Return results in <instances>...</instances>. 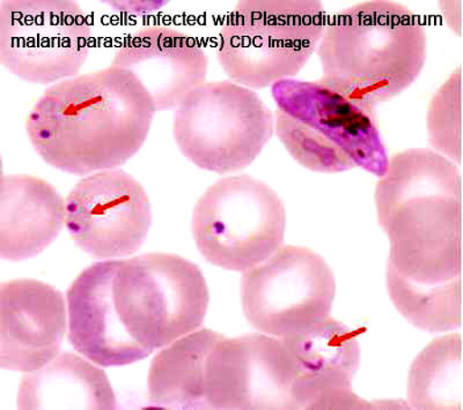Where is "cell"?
<instances>
[{
  "label": "cell",
  "mask_w": 463,
  "mask_h": 410,
  "mask_svg": "<svg viewBox=\"0 0 463 410\" xmlns=\"http://www.w3.org/2000/svg\"><path fill=\"white\" fill-rule=\"evenodd\" d=\"M209 301L201 269L180 256L106 260L69 289L70 342L99 366H128L200 329Z\"/></svg>",
  "instance_id": "6da1fadb"
},
{
  "label": "cell",
  "mask_w": 463,
  "mask_h": 410,
  "mask_svg": "<svg viewBox=\"0 0 463 410\" xmlns=\"http://www.w3.org/2000/svg\"><path fill=\"white\" fill-rule=\"evenodd\" d=\"M156 113L138 79L110 65L45 89L28 114L26 131L45 163L84 176L121 167L137 154Z\"/></svg>",
  "instance_id": "7a4b0ae2"
},
{
  "label": "cell",
  "mask_w": 463,
  "mask_h": 410,
  "mask_svg": "<svg viewBox=\"0 0 463 410\" xmlns=\"http://www.w3.org/2000/svg\"><path fill=\"white\" fill-rule=\"evenodd\" d=\"M375 206L391 243L387 268L423 284L461 279V175L452 161L423 148L395 154Z\"/></svg>",
  "instance_id": "3957f363"
},
{
  "label": "cell",
  "mask_w": 463,
  "mask_h": 410,
  "mask_svg": "<svg viewBox=\"0 0 463 410\" xmlns=\"http://www.w3.org/2000/svg\"><path fill=\"white\" fill-rule=\"evenodd\" d=\"M320 82L375 109L423 71L428 36L402 4L373 0L346 8L326 23L318 44Z\"/></svg>",
  "instance_id": "277c9868"
},
{
  "label": "cell",
  "mask_w": 463,
  "mask_h": 410,
  "mask_svg": "<svg viewBox=\"0 0 463 410\" xmlns=\"http://www.w3.org/2000/svg\"><path fill=\"white\" fill-rule=\"evenodd\" d=\"M271 92L277 136L298 163L317 172L361 168L384 175L390 159L374 109L320 81L287 79Z\"/></svg>",
  "instance_id": "5b68a950"
},
{
  "label": "cell",
  "mask_w": 463,
  "mask_h": 410,
  "mask_svg": "<svg viewBox=\"0 0 463 410\" xmlns=\"http://www.w3.org/2000/svg\"><path fill=\"white\" fill-rule=\"evenodd\" d=\"M326 23L324 6L314 0H243L219 33V64L248 89L274 86L305 68Z\"/></svg>",
  "instance_id": "8992f818"
},
{
  "label": "cell",
  "mask_w": 463,
  "mask_h": 410,
  "mask_svg": "<svg viewBox=\"0 0 463 410\" xmlns=\"http://www.w3.org/2000/svg\"><path fill=\"white\" fill-rule=\"evenodd\" d=\"M275 131L271 110L253 89L232 80L198 86L176 107L173 135L190 163L230 173L254 163Z\"/></svg>",
  "instance_id": "52a82bcc"
},
{
  "label": "cell",
  "mask_w": 463,
  "mask_h": 410,
  "mask_svg": "<svg viewBox=\"0 0 463 410\" xmlns=\"http://www.w3.org/2000/svg\"><path fill=\"white\" fill-rule=\"evenodd\" d=\"M287 210L270 186L241 175L222 178L198 199L192 230L201 255L229 271L246 272L282 247Z\"/></svg>",
  "instance_id": "ba28073f"
},
{
  "label": "cell",
  "mask_w": 463,
  "mask_h": 410,
  "mask_svg": "<svg viewBox=\"0 0 463 410\" xmlns=\"http://www.w3.org/2000/svg\"><path fill=\"white\" fill-rule=\"evenodd\" d=\"M93 31L71 0H5L0 5V63L22 80L51 85L80 74Z\"/></svg>",
  "instance_id": "9c48e42d"
},
{
  "label": "cell",
  "mask_w": 463,
  "mask_h": 410,
  "mask_svg": "<svg viewBox=\"0 0 463 410\" xmlns=\"http://www.w3.org/2000/svg\"><path fill=\"white\" fill-rule=\"evenodd\" d=\"M336 281L326 260L311 248L280 247L243 275V312L255 330L282 339L330 317Z\"/></svg>",
  "instance_id": "30bf717a"
},
{
  "label": "cell",
  "mask_w": 463,
  "mask_h": 410,
  "mask_svg": "<svg viewBox=\"0 0 463 410\" xmlns=\"http://www.w3.org/2000/svg\"><path fill=\"white\" fill-rule=\"evenodd\" d=\"M65 225L73 242L97 259L137 252L152 225L150 198L119 169L82 178L65 201Z\"/></svg>",
  "instance_id": "8fae6325"
},
{
  "label": "cell",
  "mask_w": 463,
  "mask_h": 410,
  "mask_svg": "<svg viewBox=\"0 0 463 410\" xmlns=\"http://www.w3.org/2000/svg\"><path fill=\"white\" fill-rule=\"evenodd\" d=\"M297 376L282 340L267 334L224 337L206 359V409H292Z\"/></svg>",
  "instance_id": "7c38bea8"
},
{
  "label": "cell",
  "mask_w": 463,
  "mask_h": 410,
  "mask_svg": "<svg viewBox=\"0 0 463 410\" xmlns=\"http://www.w3.org/2000/svg\"><path fill=\"white\" fill-rule=\"evenodd\" d=\"M297 368L292 409H366L353 389L361 348L353 330L332 317L282 338Z\"/></svg>",
  "instance_id": "4fadbf2b"
},
{
  "label": "cell",
  "mask_w": 463,
  "mask_h": 410,
  "mask_svg": "<svg viewBox=\"0 0 463 410\" xmlns=\"http://www.w3.org/2000/svg\"><path fill=\"white\" fill-rule=\"evenodd\" d=\"M66 331L63 295L36 280L0 287V366L33 372L56 358Z\"/></svg>",
  "instance_id": "5bb4252c"
},
{
  "label": "cell",
  "mask_w": 463,
  "mask_h": 410,
  "mask_svg": "<svg viewBox=\"0 0 463 410\" xmlns=\"http://www.w3.org/2000/svg\"><path fill=\"white\" fill-rule=\"evenodd\" d=\"M111 65L134 74L156 110L167 111L204 84L209 60L193 36L172 27L148 26L124 37Z\"/></svg>",
  "instance_id": "9a60e30c"
},
{
  "label": "cell",
  "mask_w": 463,
  "mask_h": 410,
  "mask_svg": "<svg viewBox=\"0 0 463 410\" xmlns=\"http://www.w3.org/2000/svg\"><path fill=\"white\" fill-rule=\"evenodd\" d=\"M65 202L48 182L3 175L0 183V256L10 262L34 258L55 241L65 225Z\"/></svg>",
  "instance_id": "2e32d148"
},
{
  "label": "cell",
  "mask_w": 463,
  "mask_h": 410,
  "mask_svg": "<svg viewBox=\"0 0 463 410\" xmlns=\"http://www.w3.org/2000/svg\"><path fill=\"white\" fill-rule=\"evenodd\" d=\"M20 409H116L113 387L105 372L80 356L64 353L24 377Z\"/></svg>",
  "instance_id": "e0dca14e"
},
{
  "label": "cell",
  "mask_w": 463,
  "mask_h": 410,
  "mask_svg": "<svg viewBox=\"0 0 463 410\" xmlns=\"http://www.w3.org/2000/svg\"><path fill=\"white\" fill-rule=\"evenodd\" d=\"M224 335L196 330L153 359L148 375L151 403L171 409H206L203 383L206 359Z\"/></svg>",
  "instance_id": "ac0fdd59"
},
{
  "label": "cell",
  "mask_w": 463,
  "mask_h": 410,
  "mask_svg": "<svg viewBox=\"0 0 463 410\" xmlns=\"http://www.w3.org/2000/svg\"><path fill=\"white\" fill-rule=\"evenodd\" d=\"M461 335L433 340L413 361L408 400L417 409L462 408Z\"/></svg>",
  "instance_id": "d6986e66"
},
{
  "label": "cell",
  "mask_w": 463,
  "mask_h": 410,
  "mask_svg": "<svg viewBox=\"0 0 463 410\" xmlns=\"http://www.w3.org/2000/svg\"><path fill=\"white\" fill-rule=\"evenodd\" d=\"M387 288L396 309L413 326L433 333L461 326L460 279L423 284L387 268Z\"/></svg>",
  "instance_id": "ffe728a7"
},
{
  "label": "cell",
  "mask_w": 463,
  "mask_h": 410,
  "mask_svg": "<svg viewBox=\"0 0 463 410\" xmlns=\"http://www.w3.org/2000/svg\"><path fill=\"white\" fill-rule=\"evenodd\" d=\"M430 144L452 163L461 161V68L450 74L428 111Z\"/></svg>",
  "instance_id": "44dd1931"
}]
</instances>
